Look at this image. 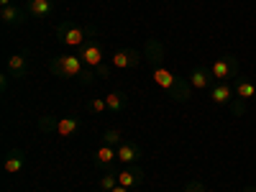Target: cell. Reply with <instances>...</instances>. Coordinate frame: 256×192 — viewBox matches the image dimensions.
I'll list each match as a JSON object with an SVG mask.
<instances>
[{"label":"cell","mask_w":256,"mask_h":192,"mask_svg":"<svg viewBox=\"0 0 256 192\" xmlns=\"http://www.w3.org/2000/svg\"><path fill=\"white\" fill-rule=\"evenodd\" d=\"M49 72L62 77V80H80L84 84H90L98 80V74L84 64L77 54H56L49 59Z\"/></svg>","instance_id":"6da1fadb"},{"label":"cell","mask_w":256,"mask_h":192,"mask_svg":"<svg viewBox=\"0 0 256 192\" xmlns=\"http://www.w3.org/2000/svg\"><path fill=\"white\" fill-rule=\"evenodd\" d=\"M152 80H154V84H156L159 90H164L169 98L177 100V102H187V100L192 98L190 82L182 80V77H177L172 70H166L164 62H162V64H154V67H152Z\"/></svg>","instance_id":"7a4b0ae2"},{"label":"cell","mask_w":256,"mask_h":192,"mask_svg":"<svg viewBox=\"0 0 256 192\" xmlns=\"http://www.w3.org/2000/svg\"><path fill=\"white\" fill-rule=\"evenodd\" d=\"M92 36H98L95 28H90V26H77V24H72V20H64V24L56 26V38L62 41L64 46H70V49H82Z\"/></svg>","instance_id":"3957f363"},{"label":"cell","mask_w":256,"mask_h":192,"mask_svg":"<svg viewBox=\"0 0 256 192\" xmlns=\"http://www.w3.org/2000/svg\"><path fill=\"white\" fill-rule=\"evenodd\" d=\"M77 56L88 64V67H90L98 77H102V80L110 77V70H113V67H108V64H105V54H102V46L98 44V36H92L82 49H77Z\"/></svg>","instance_id":"277c9868"},{"label":"cell","mask_w":256,"mask_h":192,"mask_svg":"<svg viewBox=\"0 0 256 192\" xmlns=\"http://www.w3.org/2000/svg\"><path fill=\"white\" fill-rule=\"evenodd\" d=\"M82 128L80 118L74 116H64V118H54V116H41L38 118V131H46V134H56L62 138H70L74 136Z\"/></svg>","instance_id":"5b68a950"},{"label":"cell","mask_w":256,"mask_h":192,"mask_svg":"<svg viewBox=\"0 0 256 192\" xmlns=\"http://www.w3.org/2000/svg\"><path fill=\"white\" fill-rule=\"evenodd\" d=\"M210 72H212V77H216L218 82H230V80H238L241 64H238V59L233 54H226V56H220V59H216L210 64Z\"/></svg>","instance_id":"8992f818"},{"label":"cell","mask_w":256,"mask_h":192,"mask_svg":"<svg viewBox=\"0 0 256 192\" xmlns=\"http://www.w3.org/2000/svg\"><path fill=\"white\" fill-rule=\"evenodd\" d=\"M144 59V52L138 54L136 49H118L113 56H110V67L113 70H136Z\"/></svg>","instance_id":"52a82bcc"},{"label":"cell","mask_w":256,"mask_h":192,"mask_svg":"<svg viewBox=\"0 0 256 192\" xmlns=\"http://www.w3.org/2000/svg\"><path fill=\"white\" fill-rule=\"evenodd\" d=\"M187 82H190V88H192V90H200V92H202V90H210L218 80L212 77L210 67H192V72H190Z\"/></svg>","instance_id":"ba28073f"},{"label":"cell","mask_w":256,"mask_h":192,"mask_svg":"<svg viewBox=\"0 0 256 192\" xmlns=\"http://www.w3.org/2000/svg\"><path fill=\"white\" fill-rule=\"evenodd\" d=\"M118 162V148L116 146H108V144H100L98 148H95V154H92V164L98 166V169H113V164Z\"/></svg>","instance_id":"9c48e42d"},{"label":"cell","mask_w":256,"mask_h":192,"mask_svg":"<svg viewBox=\"0 0 256 192\" xmlns=\"http://www.w3.org/2000/svg\"><path fill=\"white\" fill-rule=\"evenodd\" d=\"M6 70H8V74H10L13 80H24L26 72H28V54H26V52H18V54L8 56Z\"/></svg>","instance_id":"30bf717a"},{"label":"cell","mask_w":256,"mask_h":192,"mask_svg":"<svg viewBox=\"0 0 256 192\" xmlns=\"http://www.w3.org/2000/svg\"><path fill=\"white\" fill-rule=\"evenodd\" d=\"M141 182H144V169L136 166V164H131V166H126V169L118 172V184H123L128 190H138Z\"/></svg>","instance_id":"8fae6325"},{"label":"cell","mask_w":256,"mask_h":192,"mask_svg":"<svg viewBox=\"0 0 256 192\" xmlns=\"http://www.w3.org/2000/svg\"><path fill=\"white\" fill-rule=\"evenodd\" d=\"M208 92H210V100L216 105H230L233 95H236V90L230 88V82H216Z\"/></svg>","instance_id":"7c38bea8"},{"label":"cell","mask_w":256,"mask_h":192,"mask_svg":"<svg viewBox=\"0 0 256 192\" xmlns=\"http://www.w3.org/2000/svg\"><path fill=\"white\" fill-rule=\"evenodd\" d=\"M26 13L24 8H18L16 3L13 6H6V8H0V20H3V26L6 28H13V26H20L26 20Z\"/></svg>","instance_id":"4fadbf2b"},{"label":"cell","mask_w":256,"mask_h":192,"mask_svg":"<svg viewBox=\"0 0 256 192\" xmlns=\"http://www.w3.org/2000/svg\"><path fill=\"white\" fill-rule=\"evenodd\" d=\"M144 156V152H141V146L138 144H134V141H123L120 146H118V162L120 164H138V159Z\"/></svg>","instance_id":"5bb4252c"},{"label":"cell","mask_w":256,"mask_h":192,"mask_svg":"<svg viewBox=\"0 0 256 192\" xmlns=\"http://www.w3.org/2000/svg\"><path fill=\"white\" fill-rule=\"evenodd\" d=\"M24 166H26V152L24 148H10V152L6 154V159H3V169L8 174H18Z\"/></svg>","instance_id":"9a60e30c"},{"label":"cell","mask_w":256,"mask_h":192,"mask_svg":"<svg viewBox=\"0 0 256 192\" xmlns=\"http://www.w3.org/2000/svg\"><path fill=\"white\" fill-rule=\"evenodd\" d=\"M144 59L152 64V67H154V64H162L164 62V44H162V41L148 38L146 41V49H144Z\"/></svg>","instance_id":"2e32d148"},{"label":"cell","mask_w":256,"mask_h":192,"mask_svg":"<svg viewBox=\"0 0 256 192\" xmlns=\"http://www.w3.org/2000/svg\"><path fill=\"white\" fill-rule=\"evenodd\" d=\"M26 10H28V16H34V18H46V16H52V10H54V0H28Z\"/></svg>","instance_id":"e0dca14e"},{"label":"cell","mask_w":256,"mask_h":192,"mask_svg":"<svg viewBox=\"0 0 256 192\" xmlns=\"http://www.w3.org/2000/svg\"><path fill=\"white\" fill-rule=\"evenodd\" d=\"M233 90H236V98H241V100H256V84L248 82V80H244V77L236 80Z\"/></svg>","instance_id":"ac0fdd59"},{"label":"cell","mask_w":256,"mask_h":192,"mask_svg":"<svg viewBox=\"0 0 256 192\" xmlns=\"http://www.w3.org/2000/svg\"><path fill=\"white\" fill-rule=\"evenodd\" d=\"M105 102H108V113H120L126 105H128V98H126V92L113 90V92L105 95Z\"/></svg>","instance_id":"d6986e66"},{"label":"cell","mask_w":256,"mask_h":192,"mask_svg":"<svg viewBox=\"0 0 256 192\" xmlns=\"http://www.w3.org/2000/svg\"><path fill=\"white\" fill-rule=\"evenodd\" d=\"M116 184H118V172H113V169H108V172L98 180V190L100 192H110Z\"/></svg>","instance_id":"ffe728a7"},{"label":"cell","mask_w":256,"mask_h":192,"mask_svg":"<svg viewBox=\"0 0 256 192\" xmlns=\"http://www.w3.org/2000/svg\"><path fill=\"white\" fill-rule=\"evenodd\" d=\"M123 141H126V138H123V134L118 131V128H108V131L102 134V144H108V146H116V148H118Z\"/></svg>","instance_id":"44dd1931"},{"label":"cell","mask_w":256,"mask_h":192,"mask_svg":"<svg viewBox=\"0 0 256 192\" xmlns=\"http://www.w3.org/2000/svg\"><path fill=\"white\" fill-rule=\"evenodd\" d=\"M88 110L90 113H108V102H105V98H92L90 102H88Z\"/></svg>","instance_id":"7402d4cb"},{"label":"cell","mask_w":256,"mask_h":192,"mask_svg":"<svg viewBox=\"0 0 256 192\" xmlns=\"http://www.w3.org/2000/svg\"><path fill=\"white\" fill-rule=\"evenodd\" d=\"M230 110H233V116H244V113H246V105H244V100H241V98H233V102H230Z\"/></svg>","instance_id":"603a6c76"},{"label":"cell","mask_w":256,"mask_h":192,"mask_svg":"<svg viewBox=\"0 0 256 192\" xmlns=\"http://www.w3.org/2000/svg\"><path fill=\"white\" fill-rule=\"evenodd\" d=\"M184 192H208V190H205V184H202L200 180H192V182L184 187Z\"/></svg>","instance_id":"cb8c5ba5"},{"label":"cell","mask_w":256,"mask_h":192,"mask_svg":"<svg viewBox=\"0 0 256 192\" xmlns=\"http://www.w3.org/2000/svg\"><path fill=\"white\" fill-rule=\"evenodd\" d=\"M8 80H10V74L6 72L3 77H0V90H3V92H8Z\"/></svg>","instance_id":"d4e9b609"},{"label":"cell","mask_w":256,"mask_h":192,"mask_svg":"<svg viewBox=\"0 0 256 192\" xmlns=\"http://www.w3.org/2000/svg\"><path fill=\"white\" fill-rule=\"evenodd\" d=\"M110 192H134V190H128V187H123V184H116Z\"/></svg>","instance_id":"484cf974"},{"label":"cell","mask_w":256,"mask_h":192,"mask_svg":"<svg viewBox=\"0 0 256 192\" xmlns=\"http://www.w3.org/2000/svg\"><path fill=\"white\" fill-rule=\"evenodd\" d=\"M6 6H13V0H0V8H6Z\"/></svg>","instance_id":"4316f807"},{"label":"cell","mask_w":256,"mask_h":192,"mask_svg":"<svg viewBox=\"0 0 256 192\" xmlns=\"http://www.w3.org/2000/svg\"><path fill=\"white\" fill-rule=\"evenodd\" d=\"M241 192H256V187H244Z\"/></svg>","instance_id":"83f0119b"},{"label":"cell","mask_w":256,"mask_h":192,"mask_svg":"<svg viewBox=\"0 0 256 192\" xmlns=\"http://www.w3.org/2000/svg\"><path fill=\"white\" fill-rule=\"evenodd\" d=\"M26 3H28V0H26Z\"/></svg>","instance_id":"f1b7e54d"}]
</instances>
